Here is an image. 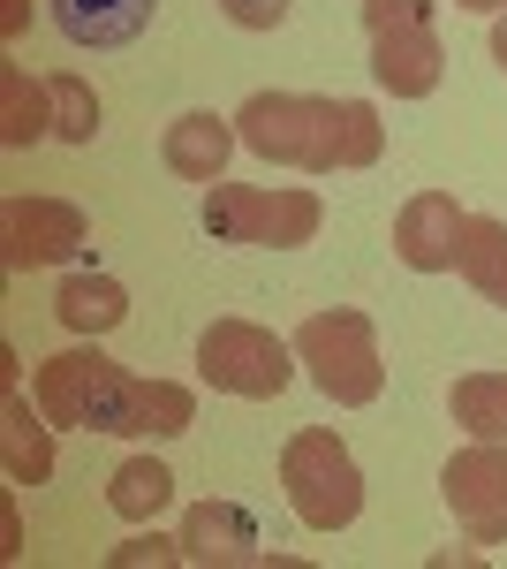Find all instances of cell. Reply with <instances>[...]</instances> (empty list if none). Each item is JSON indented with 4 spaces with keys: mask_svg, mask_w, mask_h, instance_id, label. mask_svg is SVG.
<instances>
[{
    "mask_svg": "<svg viewBox=\"0 0 507 569\" xmlns=\"http://www.w3.org/2000/svg\"><path fill=\"white\" fill-rule=\"evenodd\" d=\"M235 130L257 160L334 176V168H372L386 152V122L372 99H318V91H251Z\"/></svg>",
    "mask_w": 507,
    "mask_h": 569,
    "instance_id": "6da1fadb",
    "label": "cell"
},
{
    "mask_svg": "<svg viewBox=\"0 0 507 569\" xmlns=\"http://www.w3.org/2000/svg\"><path fill=\"white\" fill-rule=\"evenodd\" d=\"M296 365L311 372V388L334 395L341 410H364L386 395V365H379V327L364 311H311L296 327Z\"/></svg>",
    "mask_w": 507,
    "mask_h": 569,
    "instance_id": "7a4b0ae2",
    "label": "cell"
},
{
    "mask_svg": "<svg viewBox=\"0 0 507 569\" xmlns=\"http://www.w3.org/2000/svg\"><path fill=\"white\" fill-rule=\"evenodd\" d=\"M31 395H39V410L53 426H77V433H129V410H136V380L99 350L45 357Z\"/></svg>",
    "mask_w": 507,
    "mask_h": 569,
    "instance_id": "3957f363",
    "label": "cell"
},
{
    "mask_svg": "<svg viewBox=\"0 0 507 569\" xmlns=\"http://www.w3.org/2000/svg\"><path fill=\"white\" fill-rule=\"evenodd\" d=\"M326 206L311 190H257V182H212L205 190V236L251 243V251H296L318 236Z\"/></svg>",
    "mask_w": 507,
    "mask_h": 569,
    "instance_id": "277c9868",
    "label": "cell"
},
{
    "mask_svg": "<svg viewBox=\"0 0 507 569\" xmlns=\"http://www.w3.org/2000/svg\"><path fill=\"white\" fill-rule=\"evenodd\" d=\"M281 486H288V501H296V517L311 531H341L364 509V471H356L348 440L326 433V426H303L281 448Z\"/></svg>",
    "mask_w": 507,
    "mask_h": 569,
    "instance_id": "5b68a950",
    "label": "cell"
},
{
    "mask_svg": "<svg viewBox=\"0 0 507 569\" xmlns=\"http://www.w3.org/2000/svg\"><path fill=\"white\" fill-rule=\"evenodd\" d=\"M197 372H205V388L220 395H281L296 380V342H281L273 327H257V319H212L205 335H197Z\"/></svg>",
    "mask_w": 507,
    "mask_h": 569,
    "instance_id": "8992f818",
    "label": "cell"
},
{
    "mask_svg": "<svg viewBox=\"0 0 507 569\" xmlns=\"http://www.w3.org/2000/svg\"><path fill=\"white\" fill-rule=\"evenodd\" d=\"M439 493H447L455 525L477 547H500L507 539V440H469V448H455L447 471H439Z\"/></svg>",
    "mask_w": 507,
    "mask_h": 569,
    "instance_id": "52a82bcc",
    "label": "cell"
},
{
    "mask_svg": "<svg viewBox=\"0 0 507 569\" xmlns=\"http://www.w3.org/2000/svg\"><path fill=\"white\" fill-rule=\"evenodd\" d=\"M84 251V213L69 198H8L0 206V259L16 273L31 266H69Z\"/></svg>",
    "mask_w": 507,
    "mask_h": 569,
    "instance_id": "ba28073f",
    "label": "cell"
},
{
    "mask_svg": "<svg viewBox=\"0 0 507 569\" xmlns=\"http://www.w3.org/2000/svg\"><path fill=\"white\" fill-rule=\"evenodd\" d=\"M463 228H469V213L447 190H417V198L394 213V259L409 266V273H455Z\"/></svg>",
    "mask_w": 507,
    "mask_h": 569,
    "instance_id": "9c48e42d",
    "label": "cell"
},
{
    "mask_svg": "<svg viewBox=\"0 0 507 569\" xmlns=\"http://www.w3.org/2000/svg\"><path fill=\"white\" fill-rule=\"evenodd\" d=\"M447 69V46L432 23H402V31H372V84L394 99H432Z\"/></svg>",
    "mask_w": 507,
    "mask_h": 569,
    "instance_id": "30bf717a",
    "label": "cell"
},
{
    "mask_svg": "<svg viewBox=\"0 0 507 569\" xmlns=\"http://www.w3.org/2000/svg\"><path fill=\"white\" fill-rule=\"evenodd\" d=\"M182 562L197 569H243L257 562V525L251 509H235V501H190V517H182Z\"/></svg>",
    "mask_w": 507,
    "mask_h": 569,
    "instance_id": "8fae6325",
    "label": "cell"
},
{
    "mask_svg": "<svg viewBox=\"0 0 507 569\" xmlns=\"http://www.w3.org/2000/svg\"><path fill=\"white\" fill-rule=\"evenodd\" d=\"M235 144H243V130H235L227 114H205V107H197V114H174V122H168V137H160V160H168L182 182H205V190H212V182L227 176Z\"/></svg>",
    "mask_w": 507,
    "mask_h": 569,
    "instance_id": "7c38bea8",
    "label": "cell"
},
{
    "mask_svg": "<svg viewBox=\"0 0 507 569\" xmlns=\"http://www.w3.org/2000/svg\"><path fill=\"white\" fill-rule=\"evenodd\" d=\"M0 463H8V486H45L53 479V418L39 410V395L8 388V410H0Z\"/></svg>",
    "mask_w": 507,
    "mask_h": 569,
    "instance_id": "4fadbf2b",
    "label": "cell"
},
{
    "mask_svg": "<svg viewBox=\"0 0 507 569\" xmlns=\"http://www.w3.org/2000/svg\"><path fill=\"white\" fill-rule=\"evenodd\" d=\"M45 8L69 46H129L160 16V0H45Z\"/></svg>",
    "mask_w": 507,
    "mask_h": 569,
    "instance_id": "5bb4252c",
    "label": "cell"
},
{
    "mask_svg": "<svg viewBox=\"0 0 507 569\" xmlns=\"http://www.w3.org/2000/svg\"><path fill=\"white\" fill-rule=\"evenodd\" d=\"M53 311H61L69 335H91V342H99V335H114L129 319V289L114 273H69V281L53 289Z\"/></svg>",
    "mask_w": 507,
    "mask_h": 569,
    "instance_id": "9a60e30c",
    "label": "cell"
},
{
    "mask_svg": "<svg viewBox=\"0 0 507 569\" xmlns=\"http://www.w3.org/2000/svg\"><path fill=\"white\" fill-rule=\"evenodd\" d=\"M455 273H463V281L477 289V297H485V305H500V311H507V220L469 213V228H463V259H455Z\"/></svg>",
    "mask_w": 507,
    "mask_h": 569,
    "instance_id": "2e32d148",
    "label": "cell"
},
{
    "mask_svg": "<svg viewBox=\"0 0 507 569\" xmlns=\"http://www.w3.org/2000/svg\"><path fill=\"white\" fill-rule=\"evenodd\" d=\"M447 418L469 440H507V372H469L447 388Z\"/></svg>",
    "mask_w": 507,
    "mask_h": 569,
    "instance_id": "e0dca14e",
    "label": "cell"
},
{
    "mask_svg": "<svg viewBox=\"0 0 507 569\" xmlns=\"http://www.w3.org/2000/svg\"><path fill=\"white\" fill-rule=\"evenodd\" d=\"M107 501H114V517L144 525V517H160V509L174 501V471L160 463V456H129L122 471L107 479Z\"/></svg>",
    "mask_w": 507,
    "mask_h": 569,
    "instance_id": "ac0fdd59",
    "label": "cell"
},
{
    "mask_svg": "<svg viewBox=\"0 0 507 569\" xmlns=\"http://www.w3.org/2000/svg\"><path fill=\"white\" fill-rule=\"evenodd\" d=\"M0 107H8V122H0V144L8 152H23V144H39L53 130V91L31 84L23 69H0Z\"/></svg>",
    "mask_w": 507,
    "mask_h": 569,
    "instance_id": "d6986e66",
    "label": "cell"
},
{
    "mask_svg": "<svg viewBox=\"0 0 507 569\" xmlns=\"http://www.w3.org/2000/svg\"><path fill=\"white\" fill-rule=\"evenodd\" d=\"M53 91V137H69V144H91L99 137V91L84 77H45Z\"/></svg>",
    "mask_w": 507,
    "mask_h": 569,
    "instance_id": "ffe728a7",
    "label": "cell"
},
{
    "mask_svg": "<svg viewBox=\"0 0 507 569\" xmlns=\"http://www.w3.org/2000/svg\"><path fill=\"white\" fill-rule=\"evenodd\" d=\"M107 562L114 569H174L182 562V539H160V531H136V539H129V547H114V555H107Z\"/></svg>",
    "mask_w": 507,
    "mask_h": 569,
    "instance_id": "44dd1931",
    "label": "cell"
},
{
    "mask_svg": "<svg viewBox=\"0 0 507 569\" xmlns=\"http://www.w3.org/2000/svg\"><path fill=\"white\" fill-rule=\"evenodd\" d=\"M288 8H296V0H220V16H227L235 31H281Z\"/></svg>",
    "mask_w": 507,
    "mask_h": 569,
    "instance_id": "7402d4cb",
    "label": "cell"
},
{
    "mask_svg": "<svg viewBox=\"0 0 507 569\" xmlns=\"http://www.w3.org/2000/svg\"><path fill=\"white\" fill-rule=\"evenodd\" d=\"M402 23H432V0H364V31H402Z\"/></svg>",
    "mask_w": 507,
    "mask_h": 569,
    "instance_id": "603a6c76",
    "label": "cell"
},
{
    "mask_svg": "<svg viewBox=\"0 0 507 569\" xmlns=\"http://www.w3.org/2000/svg\"><path fill=\"white\" fill-rule=\"evenodd\" d=\"M455 562H463V569H477L485 555H477V547H447V555H432V569H455Z\"/></svg>",
    "mask_w": 507,
    "mask_h": 569,
    "instance_id": "cb8c5ba5",
    "label": "cell"
},
{
    "mask_svg": "<svg viewBox=\"0 0 507 569\" xmlns=\"http://www.w3.org/2000/svg\"><path fill=\"white\" fill-rule=\"evenodd\" d=\"M493 61L507 69V16H493Z\"/></svg>",
    "mask_w": 507,
    "mask_h": 569,
    "instance_id": "d4e9b609",
    "label": "cell"
},
{
    "mask_svg": "<svg viewBox=\"0 0 507 569\" xmlns=\"http://www.w3.org/2000/svg\"><path fill=\"white\" fill-rule=\"evenodd\" d=\"M0 31H8V39L23 31V0H8V16H0Z\"/></svg>",
    "mask_w": 507,
    "mask_h": 569,
    "instance_id": "484cf974",
    "label": "cell"
},
{
    "mask_svg": "<svg viewBox=\"0 0 507 569\" xmlns=\"http://www.w3.org/2000/svg\"><path fill=\"white\" fill-rule=\"evenodd\" d=\"M455 8H477V16H507V0H455Z\"/></svg>",
    "mask_w": 507,
    "mask_h": 569,
    "instance_id": "4316f807",
    "label": "cell"
}]
</instances>
